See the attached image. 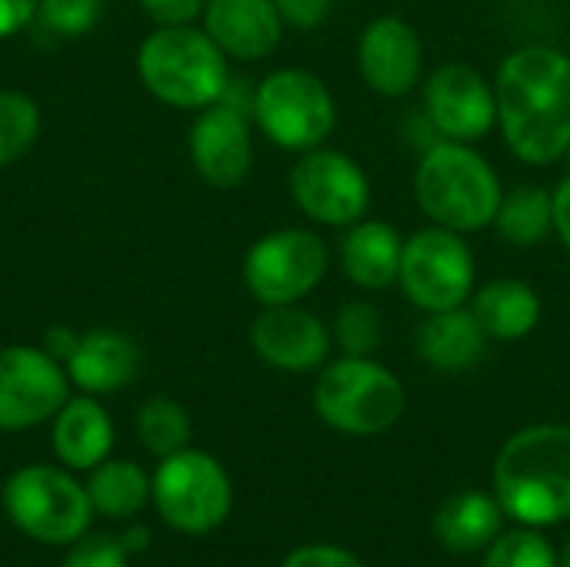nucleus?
<instances>
[{
  "label": "nucleus",
  "instance_id": "obj_1",
  "mask_svg": "<svg viewBox=\"0 0 570 567\" xmlns=\"http://www.w3.org/2000/svg\"><path fill=\"white\" fill-rule=\"evenodd\" d=\"M498 127L508 150L548 167L570 154V57L551 43L511 50L494 74Z\"/></svg>",
  "mask_w": 570,
  "mask_h": 567
},
{
  "label": "nucleus",
  "instance_id": "obj_2",
  "mask_svg": "<svg viewBox=\"0 0 570 567\" xmlns=\"http://www.w3.org/2000/svg\"><path fill=\"white\" fill-rule=\"evenodd\" d=\"M494 488L501 508L521 525L570 518V424L518 431L498 454Z\"/></svg>",
  "mask_w": 570,
  "mask_h": 567
},
{
  "label": "nucleus",
  "instance_id": "obj_3",
  "mask_svg": "<svg viewBox=\"0 0 570 567\" xmlns=\"http://www.w3.org/2000/svg\"><path fill=\"white\" fill-rule=\"evenodd\" d=\"M504 187L481 150L464 140H434L414 167V201L421 214L448 231L478 234L494 227Z\"/></svg>",
  "mask_w": 570,
  "mask_h": 567
},
{
  "label": "nucleus",
  "instance_id": "obj_4",
  "mask_svg": "<svg viewBox=\"0 0 570 567\" xmlns=\"http://www.w3.org/2000/svg\"><path fill=\"white\" fill-rule=\"evenodd\" d=\"M137 70L144 87L167 107L204 110L230 87L227 53L207 30L190 23L157 27L137 50Z\"/></svg>",
  "mask_w": 570,
  "mask_h": 567
},
{
  "label": "nucleus",
  "instance_id": "obj_5",
  "mask_svg": "<svg viewBox=\"0 0 570 567\" xmlns=\"http://www.w3.org/2000/svg\"><path fill=\"white\" fill-rule=\"evenodd\" d=\"M404 404V384L374 358L341 354L337 361L321 368V378L314 384L317 418L341 434H384L397 424Z\"/></svg>",
  "mask_w": 570,
  "mask_h": 567
},
{
  "label": "nucleus",
  "instance_id": "obj_6",
  "mask_svg": "<svg viewBox=\"0 0 570 567\" xmlns=\"http://www.w3.org/2000/svg\"><path fill=\"white\" fill-rule=\"evenodd\" d=\"M250 117L271 144L304 154L327 144L337 127V104L317 74L304 67H281L254 87Z\"/></svg>",
  "mask_w": 570,
  "mask_h": 567
},
{
  "label": "nucleus",
  "instance_id": "obj_7",
  "mask_svg": "<svg viewBox=\"0 0 570 567\" xmlns=\"http://www.w3.org/2000/svg\"><path fill=\"white\" fill-rule=\"evenodd\" d=\"M478 281V261L464 234L448 227H421L404 237L397 287L424 314L451 311L471 301Z\"/></svg>",
  "mask_w": 570,
  "mask_h": 567
},
{
  "label": "nucleus",
  "instance_id": "obj_8",
  "mask_svg": "<svg viewBox=\"0 0 570 567\" xmlns=\"http://www.w3.org/2000/svg\"><path fill=\"white\" fill-rule=\"evenodd\" d=\"M3 505L10 521L27 538L43 545L77 541L94 515L87 488L50 465H30L13 471L3 488Z\"/></svg>",
  "mask_w": 570,
  "mask_h": 567
},
{
  "label": "nucleus",
  "instance_id": "obj_9",
  "mask_svg": "<svg viewBox=\"0 0 570 567\" xmlns=\"http://www.w3.org/2000/svg\"><path fill=\"white\" fill-rule=\"evenodd\" d=\"M331 251L307 227H281L264 234L244 254V284L264 304H301L327 274Z\"/></svg>",
  "mask_w": 570,
  "mask_h": 567
},
{
  "label": "nucleus",
  "instance_id": "obj_10",
  "mask_svg": "<svg viewBox=\"0 0 570 567\" xmlns=\"http://www.w3.org/2000/svg\"><path fill=\"white\" fill-rule=\"evenodd\" d=\"M160 518L184 535H207L230 515V478L204 451H177L164 458L150 485Z\"/></svg>",
  "mask_w": 570,
  "mask_h": 567
},
{
  "label": "nucleus",
  "instance_id": "obj_11",
  "mask_svg": "<svg viewBox=\"0 0 570 567\" xmlns=\"http://www.w3.org/2000/svg\"><path fill=\"white\" fill-rule=\"evenodd\" d=\"M287 184L297 211L324 227H351L371 207V180L364 167L351 154L324 144L297 157Z\"/></svg>",
  "mask_w": 570,
  "mask_h": 567
},
{
  "label": "nucleus",
  "instance_id": "obj_12",
  "mask_svg": "<svg viewBox=\"0 0 570 567\" xmlns=\"http://www.w3.org/2000/svg\"><path fill=\"white\" fill-rule=\"evenodd\" d=\"M424 114L438 137L474 144L498 127L494 84L464 60L434 67L424 80Z\"/></svg>",
  "mask_w": 570,
  "mask_h": 567
},
{
  "label": "nucleus",
  "instance_id": "obj_13",
  "mask_svg": "<svg viewBox=\"0 0 570 567\" xmlns=\"http://www.w3.org/2000/svg\"><path fill=\"white\" fill-rule=\"evenodd\" d=\"M67 368L43 348L0 351V431L37 428L67 404Z\"/></svg>",
  "mask_w": 570,
  "mask_h": 567
},
{
  "label": "nucleus",
  "instance_id": "obj_14",
  "mask_svg": "<svg viewBox=\"0 0 570 567\" xmlns=\"http://www.w3.org/2000/svg\"><path fill=\"white\" fill-rule=\"evenodd\" d=\"M357 70L367 90H374L377 97H407L421 84L424 70V43L414 23L397 13H381L367 20L357 37Z\"/></svg>",
  "mask_w": 570,
  "mask_h": 567
},
{
  "label": "nucleus",
  "instance_id": "obj_15",
  "mask_svg": "<svg viewBox=\"0 0 570 567\" xmlns=\"http://www.w3.org/2000/svg\"><path fill=\"white\" fill-rule=\"evenodd\" d=\"M187 144L200 180L217 190H230L250 174L254 164L250 114L227 100H217L197 114Z\"/></svg>",
  "mask_w": 570,
  "mask_h": 567
},
{
  "label": "nucleus",
  "instance_id": "obj_16",
  "mask_svg": "<svg viewBox=\"0 0 570 567\" xmlns=\"http://www.w3.org/2000/svg\"><path fill=\"white\" fill-rule=\"evenodd\" d=\"M331 328L301 304L264 307L250 324V344L257 358L291 374L324 368L331 358Z\"/></svg>",
  "mask_w": 570,
  "mask_h": 567
},
{
  "label": "nucleus",
  "instance_id": "obj_17",
  "mask_svg": "<svg viewBox=\"0 0 570 567\" xmlns=\"http://www.w3.org/2000/svg\"><path fill=\"white\" fill-rule=\"evenodd\" d=\"M204 30L227 60H264L284 37V20L271 0H207Z\"/></svg>",
  "mask_w": 570,
  "mask_h": 567
},
{
  "label": "nucleus",
  "instance_id": "obj_18",
  "mask_svg": "<svg viewBox=\"0 0 570 567\" xmlns=\"http://www.w3.org/2000/svg\"><path fill=\"white\" fill-rule=\"evenodd\" d=\"M401 254H404V237L397 234V227L387 221H371V217H361L357 224L344 227V237L337 247L344 277L354 287L371 291V294L397 284Z\"/></svg>",
  "mask_w": 570,
  "mask_h": 567
},
{
  "label": "nucleus",
  "instance_id": "obj_19",
  "mask_svg": "<svg viewBox=\"0 0 570 567\" xmlns=\"http://www.w3.org/2000/svg\"><path fill=\"white\" fill-rule=\"evenodd\" d=\"M414 341H417V354L428 368L458 374V371H471L484 358V348L491 338L481 328V321L474 317V311L468 304H461L451 311L424 314Z\"/></svg>",
  "mask_w": 570,
  "mask_h": 567
},
{
  "label": "nucleus",
  "instance_id": "obj_20",
  "mask_svg": "<svg viewBox=\"0 0 570 567\" xmlns=\"http://www.w3.org/2000/svg\"><path fill=\"white\" fill-rule=\"evenodd\" d=\"M491 341H521L538 331L544 317L541 294L521 277H494L468 301Z\"/></svg>",
  "mask_w": 570,
  "mask_h": 567
},
{
  "label": "nucleus",
  "instance_id": "obj_21",
  "mask_svg": "<svg viewBox=\"0 0 570 567\" xmlns=\"http://www.w3.org/2000/svg\"><path fill=\"white\" fill-rule=\"evenodd\" d=\"M114 448L110 414L94 398H67L53 421V451L73 471H94Z\"/></svg>",
  "mask_w": 570,
  "mask_h": 567
},
{
  "label": "nucleus",
  "instance_id": "obj_22",
  "mask_svg": "<svg viewBox=\"0 0 570 567\" xmlns=\"http://www.w3.org/2000/svg\"><path fill=\"white\" fill-rule=\"evenodd\" d=\"M137 371V348L117 331H90L67 361V378L87 394L120 391Z\"/></svg>",
  "mask_w": 570,
  "mask_h": 567
},
{
  "label": "nucleus",
  "instance_id": "obj_23",
  "mask_svg": "<svg viewBox=\"0 0 570 567\" xmlns=\"http://www.w3.org/2000/svg\"><path fill=\"white\" fill-rule=\"evenodd\" d=\"M504 508L498 498L484 491H464L454 495L434 518V535L441 545L454 555H471L488 548L501 535Z\"/></svg>",
  "mask_w": 570,
  "mask_h": 567
},
{
  "label": "nucleus",
  "instance_id": "obj_24",
  "mask_svg": "<svg viewBox=\"0 0 570 567\" xmlns=\"http://www.w3.org/2000/svg\"><path fill=\"white\" fill-rule=\"evenodd\" d=\"M494 231L511 244V247H538L548 234H554V207H551V190L538 184H521L514 190H504Z\"/></svg>",
  "mask_w": 570,
  "mask_h": 567
},
{
  "label": "nucleus",
  "instance_id": "obj_25",
  "mask_svg": "<svg viewBox=\"0 0 570 567\" xmlns=\"http://www.w3.org/2000/svg\"><path fill=\"white\" fill-rule=\"evenodd\" d=\"M87 495H90L94 511L107 518H130L147 505L150 481L130 461H104L94 468L87 481Z\"/></svg>",
  "mask_w": 570,
  "mask_h": 567
},
{
  "label": "nucleus",
  "instance_id": "obj_26",
  "mask_svg": "<svg viewBox=\"0 0 570 567\" xmlns=\"http://www.w3.org/2000/svg\"><path fill=\"white\" fill-rule=\"evenodd\" d=\"M334 344L351 358H374V351L384 344V314L374 301L354 297L337 307L331 324Z\"/></svg>",
  "mask_w": 570,
  "mask_h": 567
},
{
  "label": "nucleus",
  "instance_id": "obj_27",
  "mask_svg": "<svg viewBox=\"0 0 570 567\" xmlns=\"http://www.w3.org/2000/svg\"><path fill=\"white\" fill-rule=\"evenodd\" d=\"M137 431H140V441L150 454L157 458H170L177 451L187 448L190 441V418L187 411L170 401V398H150L140 414H137Z\"/></svg>",
  "mask_w": 570,
  "mask_h": 567
},
{
  "label": "nucleus",
  "instance_id": "obj_28",
  "mask_svg": "<svg viewBox=\"0 0 570 567\" xmlns=\"http://www.w3.org/2000/svg\"><path fill=\"white\" fill-rule=\"evenodd\" d=\"M40 134V107L20 90H0V167L23 157Z\"/></svg>",
  "mask_w": 570,
  "mask_h": 567
},
{
  "label": "nucleus",
  "instance_id": "obj_29",
  "mask_svg": "<svg viewBox=\"0 0 570 567\" xmlns=\"http://www.w3.org/2000/svg\"><path fill=\"white\" fill-rule=\"evenodd\" d=\"M484 567H558V558H554V548L538 531L521 528V531L501 535L491 545Z\"/></svg>",
  "mask_w": 570,
  "mask_h": 567
},
{
  "label": "nucleus",
  "instance_id": "obj_30",
  "mask_svg": "<svg viewBox=\"0 0 570 567\" xmlns=\"http://www.w3.org/2000/svg\"><path fill=\"white\" fill-rule=\"evenodd\" d=\"M104 0H40L37 13L47 30L60 37H80L97 27Z\"/></svg>",
  "mask_w": 570,
  "mask_h": 567
},
{
  "label": "nucleus",
  "instance_id": "obj_31",
  "mask_svg": "<svg viewBox=\"0 0 570 567\" xmlns=\"http://www.w3.org/2000/svg\"><path fill=\"white\" fill-rule=\"evenodd\" d=\"M63 567H127V551L120 548L117 538L97 535V538L80 541V545L63 558Z\"/></svg>",
  "mask_w": 570,
  "mask_h": 567
},
{
  "label": "nucleus",
  "instance_id": "obj_32",
  "mask_svg": "<svg viewBox=\"0 0 570 567\" xmlns=\"http://www.w3.org/2000/svg\"><path fill=\"white\" fill-rule=\"evenodd\" d=\"M140 7L157 27H184L204 17L207 0H140Z\"/></svg>",
  "mask_w": 570,
  "mask_h": 567
},
{
  "label": "nucleus",
  "instance_id": "obj_33",
  "mask_svg": "<svg viewBox=\"0 0 570 567\" xmlns=\"http://www.w3.org/2000/svg\"><path fill=\"white\" fill-rule=\"evenodd\" d=\"M281 13V20L287 27H297V30H314L321 27L331 10H334V0H271Z\"/></svg>",
  "mask_w": 570,
  "mask_h": 567
},
{
  "label": "nucleus",
  "instance_id": "obj_34",
  "mask_svg": "<svg viewBox=\"0 0 570 567\" xmlns=\"http://www.w3.org/2000/svg\"><path fill=\"white\" fill-rule=\"evenodd\" d=\"M281 567H364L354 555H347L344 548H331V545H307L287 555V561Z\"/></svg>",
  "mask_w": 570,
  "mask_h": 567
},
{
  "label": "nucleus",
  "instance_id": "obj_35",
  "mask_svg": "<svg viewBox=\"0 0 570 567\" xmlns=\"http://www.w3.org/2000/svg\"><path fill=\"white\" fill-rule=\"evenodd\" d=\"M40 0H0V40L20 33L37 17Z\"/></svg>",
  "mask_w": 570,
  "mask_h": 567
},
{
  "label": "nucleus",
  "instance_id": "obj_36",
  "mask_svg": "<svg viewBox=\"0 0 570 567\" xmlns=\"http://www.w3.org/2000/svg\"><path fill=\"white\" fill-rule=\"evenodd\" d=\"M551 207H554V234L570 251V174L561 177V184L551 190Z\"/></svg>",
  "mask_w": 570,
  "mask_h": 567
},
{
  "label": "nucleus",
  "instance_id": "obj_37",
  "mask_svg": "<svg viewBox=\"0 0 570 567\" xmlns=\"http://www.w3.org/2000/svg\"><path fill=\"white\" fill-rule=\"evenodd\" d=\"M77 334L70 331V328H50L47 334H43V351L50 354V358H57L60 364H67L70 361V354L77 351Z\"/></svg>",
  "mask_w": 570,
  "mask_h": 567
},
{
  "label": "nucleus",
  "instance_id": "obj_38",
  "mask_svg": "<svg viewBox=\"0 0 570 567\" xmlns=\"http://www.w3.org/2000/svg\"><path fill=\"white\" fill-rule=\"evenodd\" d=\"M117 541H120V548H124L127 555H137V551H147L150 535H147V528H130V531H124Z\"/></svg>",
  "mask_w": 570,
  "mask_h": 567
},
{
  "label": "nucleus",
  "instance_id": "obj_39",
  "mask_svg": "<svg viewBox=\"0 0 570 567\" xmlns=\"http://www.w3.org/2000/svg\"><path fill=\"white\" fill-rule=\"evenodd\" d=\"M561 567H570V541L568 548H564V555H561Z\"/></svg>",
  "mask_w": 570,
  "mask_h": 567
}]
</instances>
